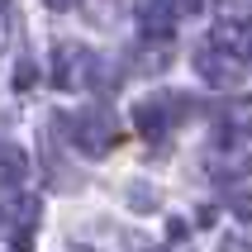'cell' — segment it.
Listing matches in <instances>:
<instances>
[{
  "label": "cell",
  "mask_w": 252,
  "mask_h": 252,
  "mask_svg": "<svg viewBox=\"0 0 252 252\" xmlns=\"http://www.w3.org/2000/svg\"><path fill=\"white\" fill-rule=\"evenodd\" d=\"M14 43V0H0V53Z\"/></svg>",
  "instance_id": "obj_10"
},
{
  "label": "cell",
  "mask_w": 252,
  "mask_h": 252,
  "mask_svg": "<svg viewBox=\"0 0 252 252\" xmlns=\"http://www.w3.org/2000/svg\"><path fill=\"white\" fill-rule=\"evenodd\" d=\"M133 62H138V71H162L171 62V38H148Z\"/></svg>",
  "instance_id": "obj_8"
},
{
  "label": "cell",
  "mask_w": 252,
  "mask_h": 252,
  "mask_svg": "<svg viewBox=\"0 0 252 252\" xmlns=\"http://www.w3.org/2000/svg\"><path fill=\"white\" fill-rule=\"evenodd\" d=\"M200 5H205V0H171V10L181 14V19H186V14H195V10H200Z\"/></svg>",
  "instance_id": "obj_13"
},
{
  "label": "cell",
  "mask_w": 252,
  "mask_h": 252,
  "mask_svg": "<svg viewBox=\"0 0 252 252\" xmlns=\"http://www.w3.org/2000/svg\"><path fill=\"white\" fill-rule=\"evenodd\" d=\"M62 128H67V143L76 148L81 157H110L114 148H119V138H124V124H119V114L110 110V105H91V110L71 114V119H62Z\"/></svg>",
  "instance_id": "obj_1"
},
{
  "label": "cell",
  "mask_w": 252,
  "mask_h": 252,
  "mask_svg": "<svg viewBox=\"0 0 252 252\" xmlns=\"http://www.w3.org/2000/svg\"><path fill=\"white\" fill-rule=\"evenodd\" d=\"M190 95L186 91H153V95H143L138 105H133V133L138 138H148V143H162L167 133H176V128L190 119Z\"/></svg>",
  "instance_id": "obj_2"
},
{
  "label": "cell",
  "mask_w": 252,
  "mask_h": 252,
  "mask_svg": "<svg viewBox=\"0 0 252 252\" xmlns=\"http://www.w3.org/2000/svg\"><path fill=\"white\" fill-rule=\"evenodd\" d=\"M48 5H53V10H71V5H76V0H48Z\"/></svg>",
  "instance_id": "obj_15"
},
{
  "label": "cell",
  "mask_w": 252,
  "mask_h": 252,
  "mask_svg": "<svg viewBox=\"0 0 252 252\" xmlns=\"http://www.w3.org/2000/svg\"><path fill=\"white\" fill-rule=\"evenodd\" d=\"M224 19H252V0H219Z\"/></svg>",
  "instance_id": "obj_11"
},
{
  "label": "cell",
  "mask_w": 252,
  "mask_h": 252,
  "mask_svg": "<svg viewBox=\"0 0 252 252\" xmlns=\"http://www.w3.org/2000/svg\"><path fill=\"white\" fill-rule=\"evenodd\" d=\"M38 214H43L38 195L14 190V200L0 205V243L10 252H29V238H33V228H38Z\"/></svg>",
  "instance_id": "obj_4"
},
{
  "label": "cell",
  "mask_w": 252,
  "mask_h": 252,
  "mask_svg": "<svg viewBox=\"0 0 252 252\" xmlns=\"http://www.w3.org/2000/svg\"><path fill=\"white\" fill-rule=\"evenodd\" d=\"M128 205L138 214H148V210H157V190L148 181H128Z\"/></svg>",
  "instance_id": "obj_9"
},
{
  "label": "cell",
  "mask_w": 252,
  "mask_h": 252,
  "mask_svg": "<svg viewBox=\"0 0 252 252\" xmlns=\"http://www.w3.org/2000/svg\"><path fill=\"white\" fill-rule=\"evenodd\" d=\"M219 252H252V238L233 233V238H224V248H219Z\"/></svg>",
  "instance_id": "obj_12"
},
{
  "label": "cell",
  "mask_w": 252,
  "mask_h": 252,
  "mask_svg": "<svg viewBox=\"0 0 252 252\" xmlns=\"http://www.w3.org/2000/svg\"><path fill=\"white\" fill-rule=\"evenodd\" d=\"M205 171H210L214 181H248L252 176V148L233 133H219L210 143V153H205Z\"/></svg>",
  "instance_id": "obj_6"
},
{
  "label": "cell",
  "mask_w": 252,
  "mask_h": 252,
  "mask_svg": "<svg viewBox=\"0 0 252 252\" xmlns=\"http://www.w3.org/2000/svg\"><path fill=\"white\" fill-rule=\"evenodd\" d=\"M195 71H200V81L214 86V91H233V86H243V76H248V62H243L238 53H228L224 43L210 38V48L195 53Z\"/></svg>",
  "instance_id": "obj_5"
},
{
  "label": "cell",
  "mask_w": 252,
  "mask_h": 252,
  "mask_svg": "<svg viewBox=\"0 0 252 252\" xmlns=\"http://www.w3.org/2000/svg\"><path fill=\"white\" fill-rule=\"evenodd\" d=\"M33 81V62H19V71H14V86H29Z\"/></svg>",
  "instance_id": "obj_14"
},
{
  "label": "cell",
  "mask_w": 252,
  "mask_h": 252,
  "mask_svg": "<svg viewBox=\"0 0 252 252\" xmlns=\"http://www.w3.org/2000/svg\"><path fill=\"white\" fill-rule=\"evenodd\" d=\"M48 81L57 91H91L100 81V57L86 48V43H57L53 57H48Z\"/></svg>",
  "instance_id": "obj_3"
},
{
  "label": "cell",
  "mask_w": 252,
  "mask_h": 252,
  "mask_svg": "<svg viewBox=\"0 0 252 252\" xmlns=\"http://www.w3.org/2000/svg\"><path fill=\"white\" fill-rule=\"evenodd\" d=\"M29 181V157L19 143L0 138V190H19V186Z\"/></svg>",
  "instance_id": "obj_7"
}]
</instances>
